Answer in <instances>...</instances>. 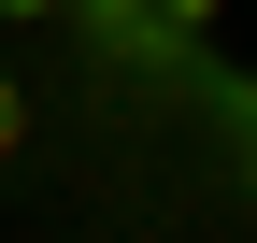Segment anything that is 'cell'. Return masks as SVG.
<instances>
[{
  "mask_svg": "<svg viewBox=\"0 0 257 243\" xmlns=\"http://www.w3.org/2000/svg\"><path fill=\"white\" fill-rule=\"evenodd\" d=\"M29 158V86H15V57H0V172Z\"/></svg>",
  "mask_w": 257,
  "mask_h": 243,
  "instance_id": "1",
  "label": "cell"
},
{
  "mask_svg": "<svg viewBox=\"0 0 257 243\" xmlns=\"http://www.w3.org/2000/svg\"><path fill=\"white\" fill-rule=\"evenodd\" d=\"M57 15H72V0H0V29H57Z\"/></svg>",
  "mask_w": 257,
  "mask_h": 243,
  "instance_id": "2",
  "label": "cell"
},
{
  "mask_svg": "<svg viewBox=\"0 0 257 243\" xmlns=\"http://www.w3.org/2000/svg\"><path fill=\"white\" fill-rule=\"evenodd\" d=\"M143 15H157V29H200V15H214V0H143Z\"/></svg>",
  "mask_w": 257,
  "mask_h": 243,
  "instance_id": "3",
  "label": "cell"
},
{
  "mask_svg": "<svg viewBox=\"0 0 257 243\" xmlns=\"http://www.w3.org/2000/svg\"><path fill=\"white\" fill-rule=\"evenodd\" d=\"M72 15H86V29H114V15H143V0H72Z\"/></svg>",
  "mask_w": 257,
  "mask_h": 243,
  "instance_id": "4",
  "label": "cell"
}]
</instances>
